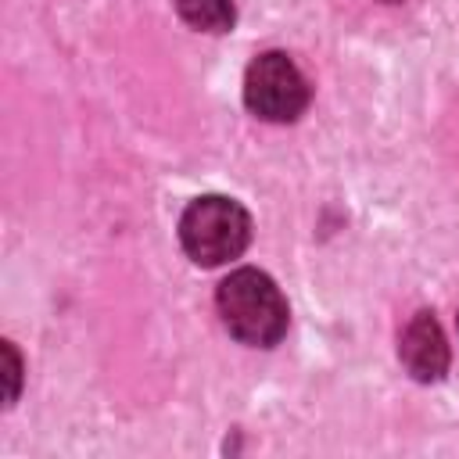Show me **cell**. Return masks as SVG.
<instances>
[{"label": "cell", "instance_id": "obj_8", "mask_svg": "<svg viewBox=\"0 0 459 459\" xmlns=\"http://www.w3.org/2000/svg\"><path fill=\"white\" fill-rule=\"evenodd\" d=\"M455 323H459V316H455Z\"/></svg>", "mask_w": 459, "mask_h": 459}, {"label": "cell", "instance_id": "obj_3", "mask_svg": "<svg viewBox=\"0 0 459 459\" xmlns=\"http://www.w3.org/2000/svg\"><path fill=\"white\" fill-rule=\"evenodd\" d=\"M312 100L305 72L283 50H265L244 68V108L262 122H298Z\"/></svg>", "mask_w": 459, "mask_h": 459}, {"label": "cell", "instance_id": "obj_1", "mask_svg": "<svg viewBox=\"0 0 459 459\" xmlns=\"http://www.w3.org/2000/svg\"><path fill=\"white\" fill-rule=\"evenodd\" d=\"M215 308L226 333L247 348H276L290 326L283 290L269 273L255 265H240L219 280Z\"/></svg>", "mask_w": 459, "mask_h": 459}, {"label": "cell", "instance_id": "obj_4", "mask_svg": "<svg viewBox=\"0 0 459 459\" xmlns=\"http://www.w3.org/2000/svg\"><path fill=\"white\" fill-rule=\"evenodd\" d=\"M398 362L416 384H437L448 373L452 351L445 341V330L430 308H420L409 316V323L398 333Z\"/></svg>", "mask_w": 459, "mask_h": 459}, {"label": "cell", "instance_id": "obj_5", "mask_svg": "<svg viewBox=\"0 0 459 459\" xmlns=\"http://www.w3.org/2000/svg\"><path fill=\"white\" fill-rule=\"evenodd\" d=\"M176 14L197 32H230L237 22L233 0H172Z\"/></svg>", "mask_w": 459, "mask_h": 459}, {"label": "cell", "instance_id": "obj_6", "mask_svg": "<svg viewBox=\"0 0 459 459\" xmlns=\"http://www.w3.org/2000/svg\"><path fill=\"white\" fill-rule=\"evenodd\" d=\"M4 362H7V405H14L22 391V355L14 341H4Z\"/></svg>", "mask_w": 459, "mask_h": 459}, {"label": "cell", "instance_id": "obj_7", "mask_svg": "<svg viewBox=\"0 0 459 459\" xmlns=\"http://www.w3.org/2000/svg\"><path fill=\"white\" fill-rule=\"evenodd\" d=\"M380 4H402V0H380Z\"/></svg>", "mask_w": 459, "mask_h": 459}, {"label": "cell", "instance_id": "obj_2", "mask_svg": "<svg viewBox=\"0 0 459 459\" xmlns=\"http://www.w3.org/2000/svg\"><path fill=\"white\" fill-rule=\"evenodd\" d=\"M247 244L251 215L240 201L226 194H201L179 215V247L201 269H215L240 258Z\"/></svg>", "mask_w": 459, "mask_h": 459}]
</instances>
